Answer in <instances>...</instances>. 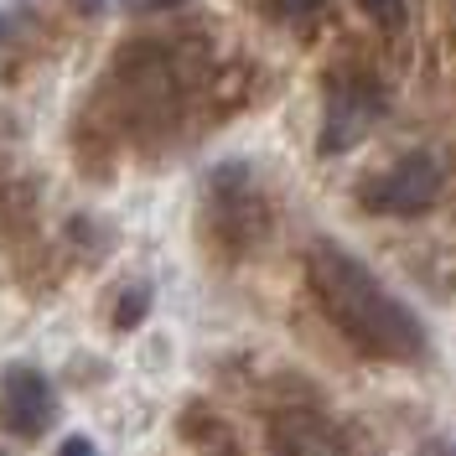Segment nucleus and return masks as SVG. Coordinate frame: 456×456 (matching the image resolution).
<instances>
[{
    "label": "nucleus",
    "instance_id": "1a4fd4ad",
    "mask_svg": "<svg viewBox=\"0 0 456 456\" xmlns=\"http://www.w3.org/2000/svg\"><path fill=\"white\" fill-rule=\"evenodd\" d=\"M415 456H456V441H426Z\"/></svg>",
    "mask_w": 456,
    "mask_h": 456
},
{
    "label": "nucleus",
    "instance_id": "6e6552de",
    "mask_svg": "<svg viewBox=\"0 0 456 456\" xmlns=\"http://www.w3.org/2000/svg\"><path fill=\"white\" fill-rule=\"evenodd\" d=\"M141 312H145V290H130V296L119 301V327H135Z\"/></svg>",
    "mask_w": 456,
    "mask_h": 456
},
{
    "label": "nucleus",
    "instance_id": "423d86ee",
    "mask_svg": "<svg viewBox=\"0 0 456 456\" xmlns=\"http://www.w3.org/2000/svg\"><path fill=\"white\" fill-rule=\"evenodd\" d=\"M358 11H363L369 21H379L384 31H399V27H404V16H410V11H404V0H358Z\"/></svg>",
    "mask_w": 456,
    "mask_h": 456
},
{
    "label": "nucleus",
    "instance_id": "f257e3e1",
    "mask_svg": "<svg viewBox=\"0 0 456 456\" xmlns=\"http://www.w3.org/2000/svg\"><path fill=\"white\" fill-rule=\"evenodd\" d=\"M306 281H312L316 306L332 316V327L358 353H369L379 363H420L430 353L426 322L410 312L363 259L347 255L342 244H332V239L312 244Z\"/></svg>",
    "mask_w": 456,
    "mask_h": 456
},
{
    "label": "nucleus",
    "instance_id": "9d476101",
    "mask_svg": "<svg viewBox=\"0 0 456 456\" xmlns=\"http://www.w3.org/2000/svg\"><path fill=\"white\" fill-rule=\"evenodd\" d=\"M62 456H94V441H88V436H73V441L62 446Z\"/></svg>",
    "mask_w": 456,
    "mask_h": 456
},
{
    "label": "nucleus",
    "instance_id": "f03ea898",
    "mask_svg": "<svg viewBox=\"0 0 456 456\" xmlns=\"http://www.w3.org/2000/svg\"><path fill=\"white\" fill-rule=\"evenodd\" d=\"M441 182H446L441 161L430 151H415V156H399L395 167L373 171L369 182H358V202L369 213H384V218H415V213L436 208Z\"/></svg>",
    "mask_w": 456,
    "mask_h": 456
},
{
    "label": "nucleus",
    "instance_id": "39448f33",
    "mask_svg": "<svg viewBox=\"0 0 456 456\" xmlns=\"http://www.w3.org/2000/svg\"><path fill=\"white\" fill-rule=\"evenodd\" d=\"M270 456H358L327 415L316 410H285L270 420Z\"/></svg>",
    "mask_w": 456,
    "mask_h": 456
},
{
    "label": "nucleus",
    "instance_id": "7ed1b4c3",
    "mask_svg": "<svg viewBox=\"0 0 456 456\" xmlns=\"http://www.w3.org/2000/svg\"><path fill=\"white\" fill-rule=\"evenodd\" d=\"M379 114H384V88L363 78V73H338L332 88H327V110H322V156H342V151H353V145L369 135L373 125H379Z\"/></svg>",
    "mask_w": 456,
    "mask_h": 456
},
{
    "label": "nucleus",
    "instance_id": "0eeeda50",
    "mask_svg": "<svg viewBox=\"0 0 456 456\" xmlns=\"http://www.w3.org/2000/svg\"><path fill=\"white\" fill-rule=\"evenodd\" d=\"M327 0H275V11H281L285 21H306V16H316Z\"/></svg>",
    "mask_w": 456,
    "mask_h": 456
},
{
    "label": "nucleus",
    "instance_id": "9b49d317",
    "mask_svg": "<svg viewBox=\"0 0 456 456\" xmlns=\"http://www.w3.org/2000/svg\"><path fill=\"white\" fill-rule=\"evenodd\" d=\"M119 5H130V11H151V5H171V0H119Z\"/></svg>",
    "mask_w": 456,
    "mask_h": 456
},
{
    "label": "nucleus",
    "instance_id": "ddd939ff",
    "mask_svg": "<svg viewBox=\"0 0 456 456\" xmlns=\"http://www.w3.org/2000/svg\"><path fill=\"white\" fill-rule=\"evenodd\" d=\"M0 456H5V452H0Z\"/></svg>",
    "mask_w": 456,
    "mask_h": 456
},
{
    "label": "nucleus",
    "instance_id": "f8f14e48",
    "mask_svg": "<svg viewBox=\"0 0 456 456\" xmlns=\"http://www.w3.org/2000/svg\"><path fill=\"white\" fill-rule=\"evenodd\" d=\"M0 31H5V21H0Z\"/></svg>",
    "mask_w": 456,
    "mask_h": 456
},
{
    "label": "nucleus",
    "instance_id": "20e7f679",
    "mask_svg": "<svg viewBox=\"0 0 456 456\" xmlns=\"http://www.w3.org/2000/svg\"><path fill=\"white\" fill-rule=\"evenodd\" d=\"M57 415V395H53V379L42 369H31V363H11V369H0V426L11 430V436H42V430L53 426Z\"/></svg>",
    "mask_w": 456,
    "mask_h": 456
}]
</instances>
